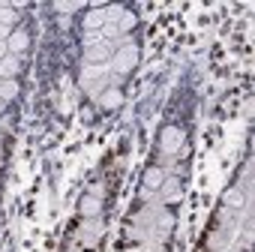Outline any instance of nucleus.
I'll list each match as a JSON object with an SVG mask.
<instances>
[{"instance_id": "f257e3e1", "label": "nucleus", "mask_w": 255, "mask_h": 252, "mask_svg": "<svg viewBox=\"0 0 255 252\" xmlns=\"http://www.w3.org/2000/svg\"><path fill=\"white\" fill-rule=\"evenodd\" d=\"M180 144H183V132L174 129V126H165L162 129V150L174 153V150H180Z\"/></svg>"}, {"instance_id": "f03ea898", "label": "nucleus", "mask_w": 255, "mask_h": 252, "mask_svg": "<svg viewBox=\"0 0 255 252\" xmlns=\"http://www.w3.org/2000/svg\"><path fill=\"white\" fill-rule=\"evenodd\" d=\"M117 60H120V63H117L120 69H132V66H135V60H138V48H135V45H126V51H120V57H117Z\"/></svg>"}, {"instance_id": "7ed1b4c3", "label": "nucleus", "mask_w": 255, "mask_h": 252, "mask_svg": "<svg viewBox=\"0 0 255 252\" xmlns=\"http://www.w3.org/2000/svg\"><path fill=\"white\" fill-rule=\"evenodd\" d=\"M27 42H30L27 30H18V33H12V36L6 39V48H12V51H24V48H27Z\"/></svg>"}, {"instance_id": "20e7f679", "label": "nucleus", "mask_w": 255, "mask_h": 252, "mask_svg": "<svg viewBox=\"0 0 255 252\" xmlns=\"http://www.w3.org/2000/svg\"><path fill=\"white\" fill-rule=\"evenodd\" d=\"M15 96H18V81H15V78H3V84H0V99L9 102V99H15Z\"/></svg>"}, {"instance_id": "39448f33", "label": "nucleus", "mask_w": 255, "mask_h": 252, "mask_svg": "<svg viewBox=\"0 0 255 252\" xmlns=\"http://www.w3.org/2000/svg\"><path fill=\"white\" fill-rule=\"evenodd\" d=\"M162 180H165V174H162V168H156V165H153V168H147V174H144V183H147L150 189H156V186H159Z\"/></svg>"}, {"instance_id": "423d86ee", "label": "nucleus", "mask_w": 255, "mask_h": 252, "mask_svg": "<svg viewBox=\"0 0 255 252\" xmlns=\"http://www.w3.org/2000/svg\"><path fill=\"white\" fill-rule=\"evenodd\" d=\"M0 72H3L6 78H12L18 72V60L15 57H3V60H0Z\"/></svg>"}, {"instance_id": "0eeeda50", "label": "nucleus", "mask_w": 255, "mask_h": 252, "mask_svg": "<svg viewBox=\"0 0 255 252\" xmlns=\"http://www.w3.org/2000/svg\"><path fill=\"white\" fill-rule=\"evenodd\" d=\"M102 24H105V15H102V12H90V15L84 18V27H87V30H96V27H102Z\"/></svg>"}, {"instance_id": "6e6552de", "label": "nucleus", "mask_w": 255, "mask_h": 252, "mask_svg": "<svg viewBox=\"0 0 255 252\" xmlns=\"http://www.w3.org/2000/svg\"><path fill=\"white\" fill-rule=\"evenodd\" d=\"M81 210H84L87 216H93V213L99 210V204H96V198H84V201H81Z\"/></svg>"}, {"instance_id": "1a4fd4ad", "label": "nucleus", "mask_w": 255, "mask_h": 252, "mask_svg": "<svg viewBox=\"0 0 255 252\" xmlns=\"http://www.w3.org/2000/svg\"><path fill=\"white\" fill-rule=\"evenodd\" d=\"M12 18H15V15H12V6H0V24H6V27H9Z\"/></svg>"}, {"instance_id": "9d476101", "label": "nucleus", "mask_w": 255, "mask_h": 252, "mask_svg": "<svg viewBox=\"0 0 255 252\" xmlns=\"http://www.w3.org/2000/svg\"><path fill=\"white\" fill-rule=\"evenodd\" d=\"M108 57V48H90L87 51V60H105Z\"/></svg>"}, {"instance_id": "9b49d317", "label": "nucleus", "mask_w": 255, "mask_h": 252, "mask_svg": "<svg viewBox=\"0 0 255 252\" xmlns=\"http://www.w3.org/2000/svg\"><path fill=\"white\" fill-rule=\"evenodd\" d=\"M123 15H126V12H123ZM132 24H135V18H132V15H126V18H120V27H117V30H129Z\"/></svg>"}, {"instance_id": "f8f14e48", "label": "nucleus", "mask_w": 255, "mask_h": 252, "mask_svg": "<svg viewBox=\"0 0 255 252\" xmlns=\"http://www.w3.org/2000/svg\"><path fill=\"white\" fill-rule=\"evenodd\" d=\"M117 99H120V96H117V90H111V93H105V96H102V105H114Z\"/></svg>"}, {"instance_id": "ddd939ff", "label": "nucleus", "mask_w": 255, "mask_h": 252, "mask_svg": "<svg viewBox=\"0 0 255 252\" xmlns=\"http://www.w3.org/2000/svg\"><path fill=\"white\" fill-rule=\"evenodd\" d=\"M225 201H228V204H237V201H240V192H234V189H231V192L225 195Z\"/></svg>"}, {"instance_id": "4468645a", "label": "nucleus", "mask_w": 255, "mask_h": 252, "mask_svg": "<svg viewBox=\"0 0 255 252\" xmlns=\"http://www.w3.org/2000/svg\"><path fill=\"white\" fill-rule=\"evenodd\" d=\"M9 39V27L6 24H0V42H6Z\"/></svg>"}, {"instance_id": "2eb2a0df", "label": "nucleus", "mask_w": 255, "mask_h": 252, "mask_svg": "<svg viewBox=\"0 0 255 252\" xmlns=\"http://www.w3.org/2000/svg\"><path fill=\"white\" fill-rule=\"evenodd\" d=\"M114 33H117V24H105V33L102 36H114Z\"/></svg>"}, {"instance_id": "dca6fc26", "label": "nucleus", "mask_w": 255, "mask_h": 252, "mask_svg": "<svg viewBox=\"0 0 255 252\" xmlns=\"http://www.w3.org/2000/svg\"><path fill=\"white\" fill-rule=\"evenodd\" d=\"M6 54V42H0V57H3Z\"/></svg>"}]
</instances>
